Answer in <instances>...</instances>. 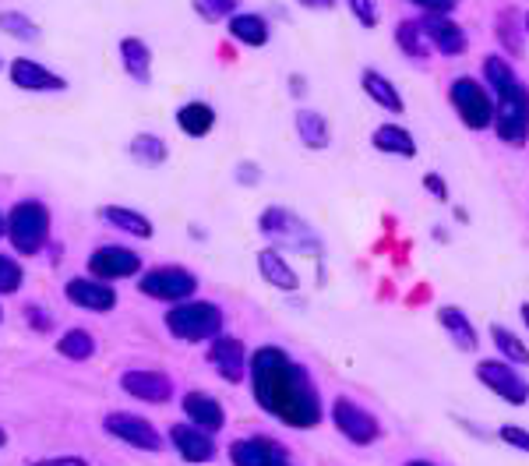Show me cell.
<instances>
[{"label":"cell","instance_id":"obj_1","mask_svg":"<svg viewBox=\"0 0 529 466\" xmlns=\"http://www.w3.org/2000/svg\"><path fill=\"white\" fill-rule=\"evenodd\" d=\"M254 399L265 414L279 417L290 428H314L321 421V399L311 375L279 346H261L247 361Z\"/></svg>","mask_w":529,"mask_h":466},{"label":"cell","instance_id":"obj_2","mask_svg":"<svg viewBox=\"0 0 529 466\" xmlns=\"http://www.w3.org/2000/svg\"><path fill=\"white\" fill-rule=\"evenodd\" d=\"M484 78H487V85H491L494 96H498L491 128L498 131L501 142L526 145V138H529V92H526V85L519 82L512 64H508L505 57H498V53L484 61Z\"/></svg>","mask_w":529,"mask_h":466},{"label":"cell","instance_id":"obj_3","mask_svg":"<svg viewBox=\"0 0 529 466\" xmlns=\"http://www.w3.org/2000/svg\"><path fill=\"white\" fill-rule=\"evenodd\" d=\"M4 233L11 237L18 255H39L50 241V212L36 198H25L4 219Z\"/></svg>","mask_w":529,"mask_h":466},{"label":"cell","instance_id":"obj_4","mask_svg":"<svg viewBox=\"0 0 529 466\" xmlns=\"http://www.w3.org/2000/svg\"><path fill=\"white\" fill-rule=\"evenodd\" d=\"M166 329L184 343H205L223 332V311L209 301H177L166 311Z\"/></svg>","mask_w":529,"mask_h":466},{"label":"cell","instance_id":"obj_5","mask_svg":"<svg viewBox=\"0 0 529 466\" xmlns=\"http://www.w3.org/2000/svg\"><path fill=\"white\" fill-rule=\"evenodd\" d=\"M448 99H452L455 113H459V121L466 124V128H473V131L491 128L494 103H491V96H487V89L477 82V78H470V75L455 78Z\"/></svg>","mask_w":529,"mask_h":466},{"label":"cell","instance_id":"obj_6","mask_svg":"<svg viewBox=\"0 0 529 466\" xmlns=\"http://www.w3.org/2000/svg\"><path fill=\"white\" fill-rule=\"evenodd\" d=\"M138 290H142L145 297H152V301L177 304V301H187V297L198 290V279H194V272L180 269V265H163V269L145 272Z\"/></svg>","mask_w":529,"mask_h":466},{"label":"cell","instance_id":"obj_7","mask_svg":"<svg viewBox=\"0 0 529 466\" xmlns=\"http://www.w3.org/2000/svg\"><path fill=\"white\" fill-rule=\"evenodd\" d=\"M332 421H336V428L357 445H371L374 438L381 435V424L367 414L364 406H357L353 399H346V396L332 403Z\"/></svg>","mask_w":529,"mask_h":466},{"label":"cell","instance_id":"obj_8","mask_svg":"<svg viewBox=\"0 0 529 466\" xmlns=\"http://www.w3.org/2000/svg\"><path fill=\"white\" fill-rule=\"evenodd\" d=\"M103 428L110 431L113 438H120V442L135 445V449H145V452L163 449V438H159V431L152 428L145 417H138V414H124V410H120V414H106Z\"/></svg>","mask_w":529,"mask_h":466},{"label":"cell","instance_id":"obj_9","mask_svg":"<svg viewBox=\"0 0 529 466\" xmlns=\"http://www.w3.org/2000/svg\"><path fill=\"white\" fill-rule=\"evenodd\" d=\"M261 233H269L272 241L290 244V248H304V251H314V248H318L314 233L307 230V226L300 223V219L293 216V212H286V209L261 212Z\"/></svg>","mask_w":529,"mask_h":466},{"label":"cell","instance_id":"obj_10","mask_svg":"<svg viewBox=\"0 0 529 466\" xmlns=\"http://www.w3.org/2000/svg\"><path fill=\"white\" fill-rule=\"evenodd\" d=\"M138 269H142L138 251L120 248V244H103L89 255V272L96 279H127L138 276Z\"/></svg>","mask_w":529,"mask_h":466},{"label":"cell","instance_id":"obj_11","mask_svg":"<svg viewBox=\"0 0 529 466\" xmlns=\"http://www.w3.org/2000/svg\"><path fill=\"white\" fill-rule=\"evenodd\" d=\"M233 466H290V452L272 438H240L230 445Z\"/></svg>","mask_w":529,"mask_h":466},{"label":"cell","instance_id":"obj_12","mask_svg":"<svg viewBox=\"0 0 529 466\" xmlns=\"http://www.w3.org/2000/svg\"><path fill=\"white\" fill-rule=\"evenodd\" d=\"M477 378L487 385L491 392H498L505 403L512 406H522L529 399V389L526 382H522L519 375H515V368H508L505 361H480L477 364Z\"/></svg>","mask_w":529,"mask_h":466},{"label":"cell","instance_id":"obj_13","mask_svg":"<svg viewBox=\"0 0 529 466\" xmlns=\"http://www.w3.org/2000/svg\"><path fill=\"white\" fill-rule=\"evenodd\" d=\"M120 389H124L127 396L145 399V403H170V396H173V382L163 371H152V368L124 371V375H120Z\"/></svg>","mask_w":529,"mask_h":466},{"label":"cell","instance_id":"obj_14","mask_svg":"<svg viewBox=\"0 0 529 466\" xmlns=\"http://www.w3.org/2000/svg\"><path fill=\"white\" fill-rule=\"evenodd\" d=\"M209 361H212V368L219 371V378H226V382H233L237 385L240 378L247 375V350H244V343L240 339H233V336H212V346H209Z\"/></svg>","mask_w":529,"mask_h":466},{"label":"cell","instance_id":"obj_15","mask_svg":"<svg viewBox=\"0 0 529 466\" xmlns=\"http://www.w3.org/2000/svg\"><path fill=\"white\" fill-rule=\"evenodd\" d=\"M420 29H424L431 50H438L441 57H459V53L466 50V32H462V25L452 22L448 15H424Z\"/></svg>","mask_w":529,"mask_h":466},{"label":"cell","instance_id":"obj_16","mask_svg":"<svg viewBox=\"0 0 529 466\" xmlns=\"http://www.w3.org/2000/svg\"><path fill=\"white\" fill-rule=\"evenodd\" d=\"M68 301L85 311H99V315H103V311H113L117 294H113V286L103 283V279L75 276V279H68Z\"/></svg>","mask_w":529,"mask_h":466},{"label":"cell","instance_id":"obj_17","mask_svg":"<svg viewBox=\"0 0 529 466\" xmlns=\"http://www.w3.org/2000/svg\"><path fill=\"white\" fill-rule=\"evenodd\" d=\"M8 75H11V85H18V89H25V92H64V89H68V82H64V78L53 75V71L43 68V64L29 61V57H18V61H11Z\"/></svg>","mask_w":529,"mask_h":466},{"label":"cell","instance_id":"obj_18","mask_svg":"<svg viewBox=\"0 0 529 466\" xmlns=\"http://www.w3.org/2000/svg\"><path fill=\"white\" fill-rule=\"evenodd\" d=\"M170 442L180 452V459H187V463H209L216 456V445H212L209 431L194 428V424H173Z\"/></svg>","mask_w":529,"mask_h":466},{"label":"cell","instance_id":"obj_19","mask_svg":"<svg viewBox=\"0 0 529 466\" xmlns=\"http://www.w3.org/2000/svg\"><path fill=\"white\" fill-rule=\"evenodd\" d=\"M184 414H187V421H191L194 428L209 431V435L226 424L223 406H219L212 396H205V392H187V396H184Z\"/></svg>","mask_w":529,"mask_h":466},{"label":"cell","instance_id":"obj_20","mask_svg":"<svg viewBox=\"0 0 529 466\" xmlns=\"http://www.w3.org/2000/svg\"><path fill=\"white\" fill-rule=\"evenodd\" d=\"M120 64H124V71L135 78L138 85L152 82V50L142 39H135V36L120 39Z\"/></svg>","mask_w":529,"mask_h":466},{"label":"cell","instance_id":"obj_21","mask_svg":"<svg viewBox=\"0 0 529 466\" xmlns=\"http://www.w3.org/2000/svg\"><path fill=\"white\" fill-rule=\"evenodd\" d=\"M258 272H261V279L272 283L276 290H297V272L290 269V262H286L276 248L258 251Z\"/></svg>","mask_w":529,"mask_h":466},{"label":"cell","instance_id":"obj_22","mask_svg":"<svg viewBox=\"0 0 529 466\" xmlns=\"http://www.w3.org/2000/svg\"><path fill=\"white\" fill-rule=\"evenodd\" d=\"M374 149L378 152H388V156H417V142H413V135L406 128H399V124H381L378 131L371 135Z\"/></svg>","mask_w":529,"mask_h":466},{"label":"cell","instance_id":"obj_23","mask_svg":"<svg viewBox=\"0 0 529 466\" xmlns=\"http://www.w3.org/2000/svg\"><path fill=\"white\" fill-rule=\"evenodd\" d=\"M360 85H364V92L374 99V103L381 106V110L388 113H403V96H399V89H395L392 82H388L381 71H371L367 68L364 75H360Z\"/></svg>","mask_w":529,"mask_h":466},{"label":"cell","instance_id":"obj_24","mask_svg":"<svg viewBox=\"0 0 529 466\" xmlns=\"http://www.w3.org/2000/svg\"><path fill=\"white\" fill-rule=\"evenodd\" d=\"M177 124L184 135L205 138L212 128H216V110H212L209 103H184L177 110Z\"/></svg>","mask_w":529,"mask_h":466},{"label":"cell","instance_id":"obj_25","mask_svg":"<svg viewBox=\"0 0 529 466\" xmlns=\"http://www.w3.org/2000/svg\"><path fill=\"white\" fill-rule=\"evenodd\" d=\"M226 22H230V36L244 46H265L272 39L269 22L261 15H233V18H226Z\"/></svg>","mask_w":529,"mask_h":466},{"label":"cell","instance_id":"obj_26","mask_svg":"<svg viewBox=\"0 0 529 466\" xmlns=\"http://www.w3.org/2000/svg\"><path fill=\"white\" fill-rule=\"evenodd\" d=\"M297 135L307 149H328V142H332L328 121L318 110H297Z\"/></svg>","mask_w":529,"mask_h":466},{"label":"cell","instance_id":"obj_27","mask_svg":"<svg viewBox=\"0 0 529 466\" xmlns=\"http://www.w3.org/2000/svg\"><path fill=\"white\" fill-rule=\"evenodd\" d=\"M438 322L445 325L448 336L455 339V346H459V350H477V329H473V322L462 315L459 308H441Z\"/></svg>","mask_w":529,"mask_h":466},{"label":"cell","instance_id":"obj_28","mask_svg":"<svg viewBox=\"0 0 529 466\" xmlns=\"http://www.w3.org/2000/svg\"><path fill=\"white\" fill-rule=\"evenodd\" d=\"M103 219L110 226H117V230L131 233V237H152V223L135 209H124V205H106Z\"/></svg>","mask_w":529,"mask_h":466},{"label":"cell","instance_id":"obj_29","mask_svg":"<svg viewBox=\"0 0 529 466\" xmlns=\"http://www.w3.org/2000/svg\"><path fill=\"white\" fill-rule=\"evenodd\" d=\"M395 43H399V50H403L406 57H413V61H427V57H431V43H427L420 22L395 25Z\"/></svg>","mask_w":529,"mask_h":466},{"label":"cell","instance_id":"obj_30","mask_svg":"<svg viewBox=\"0 0 529 466\" xmlns=\"http://www.w3.org/2000/svg\"><path fill=\"white\" fill-rule=\"evenodd\" d=\"M57 350L68 357V361H89V357L96 354V339H92L85 329H71L60 336Z\"/></svg>","mask_w":529,"mask_h":466},{"label":"cell","instance_id":"obj_31","mask_svg":"<svg viewBox=\"0 0 529 466\" xmlns=\"http://www.w3.org/2000/svg\"><path fill=\"white\" fill-rule=\"evenodd\" d=\"M0 32H8L18 43H36L39 39L36 22L29 15H22V11H0Z\"/></svg>","mask_w":529,"mask_h":466},{"label":"cell","instance_id":"obj_32","mask_svg":"<svg viewBox=\"0 0 529 466\" xmlns=\"http://www.w3.org/2000/svg\"><path fill=\"white\" fill-rule=\"evenodd\" d=\"M491 339H494V346H498L501 354H505V361H512V364H529L526 343H522V339L515 336L512 329H505V325H491Z\"/></svg>","mask_w":529,"mask_h":466},{"label":"cell","instance_id":"obj_33","mask_svg":"<svg viewBox=\"0 0 529 466\" xmlns=\"http://www.w3.org/2000/svg\"><path fill=\"white\" fill-rule=\"evenodd\" d=\"M131 156H135L138 163H149V166L166 163L163 138H156V135H135V142H131Z\"/></svg>","mask_w":529,"mask_h":466},{"label":"cell","instance_id":"obj_34","mask_svg":"<svg viewBox=\"0 0 529 466\" xmlns=\"http://www.w3.org/2000/svg\"><path fill=\"white\" fill-rule=\"evenodd\" d=\"M240 8V0H194V11H198V18H205V22H226V18H233Z\"/></svg>","mask_w":529,"mask_h":466},{"label":"cell","instance_id":"obj_35","mask_svg":"<svg viewBox=\"0 0 529 466\" xmlns=\"http://www.w3.org/2000/svg\"><path fill=\"white\" fill-rule=\"evenodd\" d=\"M18 286H22V265L15 258L0 255V294H15Z\"/></svg>","mask_w":529,"mask_h":466},{"label":"cell","instance_id":"obj_36","mask_svg":"<svg viewBox=\"0 0 529 466\" xmlns=\"http://www.w3.org/2000/svg\"><path fill=\"white\" fill-rule=\"evenodd\" d=\"M350 4V11H353V18H357L364 29H374L378 25V0H346Z\"/></svg>","mask_w":529,"mask_h":466},{"label":"cell","instance_id":"obj_37","mask_svg":"<svg viewBox=\"0 0 529 466\" xmlns=\"http://www.w3.org/2000/svg\"><path fill=\"white\" fill-rule=\"evenodd\" d=\"M501 442H508V445H515V449L529 452V431H522V428H515V424H508V428H501Z\"/></svg>","mask_w":529,"mask_h":466},{"label":"cell","instance_id":"obj_38","mask_svg":"<svg viewBox=\"0 0 529 466\" xmlns=\"http://www.w3.org/2000/svg\"><path fill=\"white\" fill-rule=\"evenodd\" d=\"M410 4L424 8L427 15H448V11H455V4H459V0H410Z\"/></svg>","mask_w":529,"mask_h":466},{"label":"cell","instance_id":"obj_39","mask_svg":"<svg viewBox=\"0 0 529 466\" xmlns=\"http://www.w3.org/2000/svg\"><path fill=\"white\" fill-rule=\"evenodd\" d=\"M424 188L431 191L434 198H441V202L448 198V188H445V181H441L438 173H427V177H424Z\"/></svg>","mask_w":529,"mask_h":466},{"label":"cell","instance_id":"obj_40","mask_svg":"<svg viewBox=\"0 0 529 466\" xmlns=\"http://www.w3.org/2000/svg\"><path fill=\"white\" fill-rule=\"evenodd\" d=\"M32 466H89V463L78 456H64V459H43V463H32Z\"/></svg>","mask_w":529,"mask_h":466},{"label":"cell","instance_id":"obj_41","mask_svg":"<svg viewBox=\"0 0 529 466\" xmlns=\"http://www.w3.org/2000/svg\"><path fill=\"white\" fill-rule=\"evenodd\" d=\"M29 311V322L32 325H39V329H50V318L43 315V308H36V304H32V308H25Z\"/></svg>","mask_w":529,"mask_h":466},{"label":"cell","instance_id":"obj_42","mask_svg":"<svg viewBox=\"0 0 529 466\" xmlns=\"http://www.w3.org/2000/svg\"><path fill=\"white\" fill-rule=\"evenodd\" d=\"M300 4H304V8H332V0H300Z\"/></svg>","mask_w":529,"mask_h":466},{"label":"cell","instance_id":"obj_43","mask_svg":"<svg viewBox=\"0 0 529 466\" xmlns=\"http://www.w3.org/2000/svg\"><path fill=\"white\" fill-rule=\"evenodd\" d=\"M522 322H526V329H529V304H522Z\"/></svg>","mask_w":529,"mask_h":466},{"label":"cell","instance_id":"obj_44","mask_svg":"<svg viewBox=\"0 0 529 466\" xmlns=\"http://www.w3.org/2000/svg\"><path fill=\"white\" fill-rule=\"evenodd\" d=\"M522 32H526V36H529V15L522 18Z\"/></svg>","mask_w":529,"mask_h":466},{"label":"cell","instance_id":"obj_45","mask_svg":"<svg viewBox=\"0 0 529 466\" xmlns=\"http://www.w3.org/2000/svg\"><path fill=\"white\" fill-rule=\"evenodd\" d=\"M406 466H434V463H424V459H417V463H406Z\"/></svg>","mask_w":529,"mask_h":466},{"label":"cell","instance_id":"obj_46","mask_svg":"<svg viewBox=\"0 0 529 466\" xmlns=\"http://www.w3.org/2000/svg\"><path fill=\"white\" fill-rule=\"evenodd\" d=\"M0 237H4V216H0Z\"/></svg>","mask_w":529,"mask_h":466},{"label":"cell","instance_id":"obj_47","mask_svg":"<svg viewBox=\"0 0 529 466\" xmlns=\"http://www.w3.org/2000/svg\"><path fill=\"white\" fill-rule=\"evenodd\" d=\"M4 442H8V435H4V431H0V445H4Z\"/></svg>","mask_w":529,"mask_h":466}]
</instances>
